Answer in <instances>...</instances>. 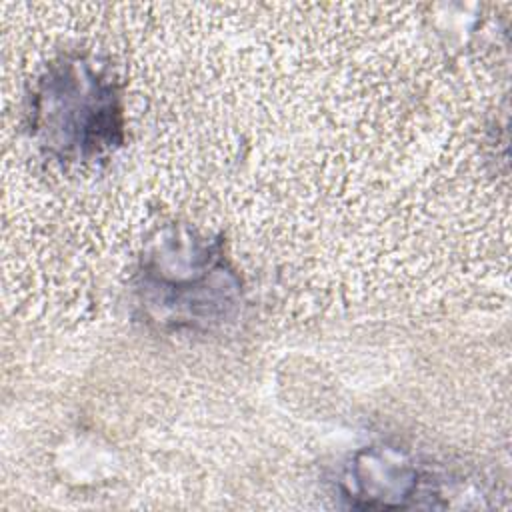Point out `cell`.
Masks as SVG:
<instances>
[{"label": "cell", "mask_w": 512, "mask_h": 512, "mask_svg": "<svg viewBox=\"0 0 512 512\" xmlns=\"http://www.w3.org/2000/svg\"><path fill=\"white\" fill-rule=\"evenodd\" d=\"M134 296L160 330L210 332L236 320L244 290L220 236L170 224L142 252Z\"/></svg>", "instance_id": "6da1fadb"}, {"label": "cell", "mask_w": 512, "mask_h": 512, "mask_svg": "<svg viewBox=\"0 0 512 512\" xmlns=\"http://www.w3.org/2000/svg\"><path fill=\"white\" fill-rule=\"evenodd\" d=\"M36 146L60 162L102 160L124 144V100L114 70L66 52L38 74L26 108Z\"/></svg>", "instance_id": "7a4b0ae2"}, {"label": "cell", "mask_w": 512, "mask_h": 512, "mask_svg": "<svg viewBox=\"0 0 512 512\" xmlns=\"http://www.w3.org/2000/svg\"><path fill=\"white\" fill-rule=\"evenodd\" d=\"M432 480L422 466L396 446H364L350 456L340 490L354 508H406L420 506L432 496Z\"/></svg>", "instance_id": "3957f363"}]
</instances>
